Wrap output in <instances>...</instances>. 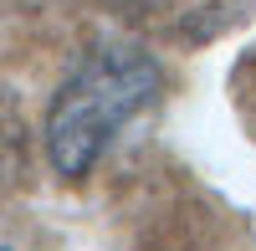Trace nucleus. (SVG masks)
I'll return each mask as SVG.
<instances>
[{
  "mask_svg": "<svg viewBox=\"0 0 256 251\" xmlns=\"http://www.w3.org/2000/svg\"><path fill=\"white\" fill-rule=\"evenodd\" d=\"M164 72L144 46L108 41L77 62V72L62 82L46 108V159L62 180L92 174V164L108 154V144L159 98Z\"/></svg>",
  "mask_w": 256,
  "mask_h": 251,
  "instance_id": "nucleus-1",
  "label": "nucleus"
}]
</instances>
